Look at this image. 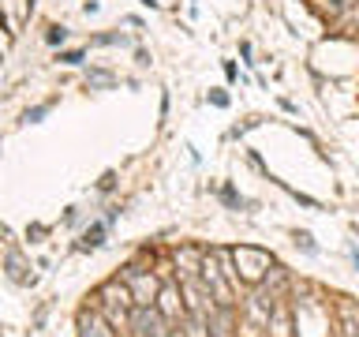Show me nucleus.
<instances>
[{"label": "nucleus", "instance_id": "nucleus-1", "mask_svg": "<svg viewBox=\"0 0 359 337\" xmlns=\"http://www.w3.org/2000/svg\"><path fill=\"white\" fill-rule=\"evenodd\" d=\"M86 244H90V247H97V244H101V229H94V232H86Z\"/></svg>", "mask_w": 359, "mask_h": 337}]
</instances>
